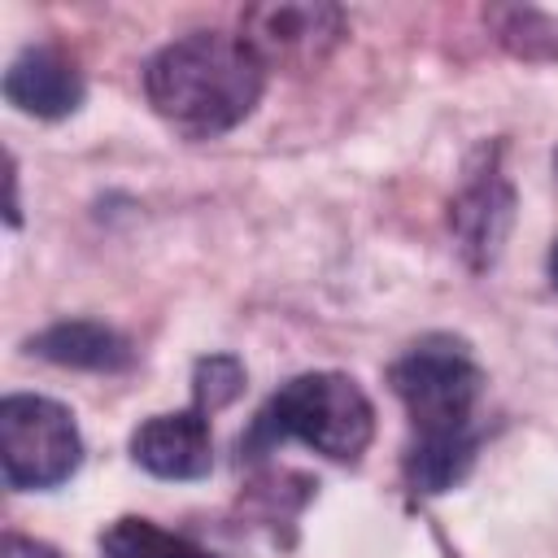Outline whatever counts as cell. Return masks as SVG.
<instances>
[{
    "instance_id": "cell-8",
    "label": "cell",
    "mask_w": 558,
    "mask_h": 558,
    "mask_svg": "<svg viewBox=\"0 0 558 558\" xmlns=\"http://www.w3.org/2000/svg\"><path fill=\"white\" fill-rule=\"evenodd\" d=\"M4 96L22 113L57 122V118H70L83 105V74L74 70V61L61 48L35 44V48H22L9 61Z\"/></svg>"
},
{
    "instance_id": "cell-3",
    "label": "cell",
    "mask_w": 558,
    "mask_h": 558,
    "mask_svg": "<svg viewBox=\"0 0 558 558\" xmlns=\"http://www.w3.org/2000/svg\"><path fill=\"white\" fill-rule=\"evenodd\" d=\"M388 384L401 397L414 436H453L475 432L471 414L484 388V371L458 336H423L392 366Z\"/></svg>"
},
{
    "instance_id": "cell-10",
    "label": "cell",
    "mask_w": 558,
    "mask_h": 558,
    "mask_svg": "<svg viewBox=\"0 0 558 558\" xmlns=\"http://www.w3.org/2000/svg\"><path fill=\"white\" fill-rule=\"evenodd\" d=\"M480 436L475 432H453V436H414L405 449V484L423 497L449 493L462 484L475 466Z\"/></svg>"
},
{
    "instance_id": "cell-1",
    "label": "cell",
    "mask_w": 558,
    "mask_h": 558,
    "mask_svg": "<svg viewBox=\"0 0 558 558\" xmlns=\"http://www.w3.org/2000/svg\"><path fill=\"white\" fill-rule=\"evenodd\" d=\"M266 65L240 35L196 31L144 65V96L161 122L192 140L235 131L262 100Z\"/></svg>"
},
{
    "instance_id": "cell-14",
    "label": "cell",
    "mask_w": 558,
    "mask_h": 558,
    "mask_svg": "<svg viewBox=\"0 0 558 558\" xmlns=\"http://www.w3.org/2000/svg\"><path fill=\"white\" fill-rule=\"evenodd\" d=\"M9 227H17V170L9 161Z\"/></svg>"
},
{
    "instance_id": "cell-15",
    "label": "cell",
    "mask_w": 558,
    "mask_h": 558,
    "mask_svg": "<svg viewBox=\"0 0 558 558\" xmlns=\"http://www.w3.org/2000/svg\"><path fill=\"white\" fill-rule=\"evenodd\" d=\"M549 279H554V288H558V240H554V248H549Z\"/></svg>"
},
{
    "instance_id": "cell-6",
    "label": "cell",
    "mask_w": 558,
    "mask_h": 558,
    "mask_svg": "<svg viewBox=\"0 0 558 558\" xmlns=\"http://www.w3.org/2000/svg\"><path fill=\"white\" fill-rule=\"evenodd\" d=\"M510 222H514V187L497 170V161L488 153V166L471 170V179L453 196L449 227H453L458 248L466 253V262L475 270H484V266L497 262V253H501V244L510 235Z\"/></svg>"
},
{
    "instance_id": "cell-11",
    "label": "cell",
    "mask_w": 558,
    "mask_h": 558,
    "mask_svg": "<svg viewBox=\"0 0 558 558\" xmlns=\"http://www.w3.org/2000/svg\"><path fill=\"white\" fill-rule=\"evenodd\" d=\"M100 549H105V558H218V554L192 545L187 536H174V532H166L148 519H135V514L109 523L100 532Z\"/></svg>"
},
{
    "instance_id": "cell-5",
    "label": "cell",
    "mask_w": 558,
    "mask_h": 558,
    "mask_svg": "<svg viewBox=\"0 0 558 558\" xmlns=\"http://www.w3.org/2000/svg\"><path fill=\"white\" fill-rule=\"evenodd\" d=\"M240 39L257 52V61L310 70L344 39V13L318 0H270L253 4L240 17Z\"/></svg>"
},
{
    "instance_id": "cell-7",
    "label": "cell",
    "mask_w": 558,
    "mask_h": 558,
    "mask_svg": "<svg viewBox=\"0 0 558 558\" xmlns=\"http://www.w3.org/2000/svg\"><path fill=\"white\" fill-rule=\"evenodd\" d=\"M131 458L157 480H201L214 466L209 414L196 405L174 414H153L131 436Z\"/></svg>"
},
{
    "instance_id": "cell-9",
    "label": "cell",
    "mask_w": 558,
    "mask_h": 558,
    "mask_svg": "<svg viewBox=\"0 0 558 558\" xmlns=\"http://www.w3.org/2000/svg\"><path fill=\"white\" fill-rule=\"evenodd\" d=\"M26 349L52 366H70V371H126L135 362V349L122 331L92 323V318H65L44 327L39 336L26 340Z\"/></svg>"
},
{
    "instance_id": "cell-4",
    "label": "cell",
    "mask_w": 558,
    "mask_h": 558,
    "mask_svg": "<svg viewBox=\"0 0 558 558\" xmlns=\"http://www.w3.org/2000/svg\"><path fill=\"white\" fill-rule=\"evenodd\" d=\"M0 462L9 488L39 493L65 484L83 462V436L74 414L35 392H13L0 401Z\"/></svg>"
},
{
    "instance_id": "cell-12",
    "label": "cell",
    "mask_w": 558,
    "mask_h": 558,
    "mask_svg": "<svg viewBox=\"0 0 558 558\" xmlns=\"http://www.w3.org/2000/svg\"><path fill=\"white\" fill-rule=\"evenodd\" d=\"M240 392H244V366H240V357L209 353V357L196 362V371H192V405L201 414H214V410L231 405Z\"/></svg>"
},
{
    "instance_id": "cell-16",
    "label": "cell",
    "mask_w": 558,
    "mask_h": 558,
    "mask_svg": "<svg viewBox=\"0 0 558 558\" xmlns=\"http://www.w3.org/2000/svg\"><path fill=\"white\" fill-rule=\"evenodd\" d=\"M554 170H558V153H554Z\"/></svg>"
},
{
    "instance_id": "cell-2",
    "label": "cell",
    "mask_w": 558,
    "mask_h": 558,
    "mask_svg": "<svg viewBox=\"0 0 558 558\" xmlns=\"http://www.w3.org/2000/svg\"><path fill=\"white\" fill-rule=\"evenodd\" d=\"M375 436V405L357 379L340 371H305L288 379L248 423L240 453H266L283 440H301L331 462H357Z\"/></svg>"
},
{
    "instance_id": "cell-13",
    "label": "cell",
    "mask_w": 558,
    "mask_h": 558,
    "mask_svg": "<svg viewBox=\"0 0 558 558\" xmlns=\"http://www.w3.org/2000/svg\"><path fill=\"white\" fill-rule=\"evenodd\" d=\"M0 558H61L52 545H44V541H31V536H17V532H9L4 536V549H0Z\"/></svg>"
}]
</instances>
